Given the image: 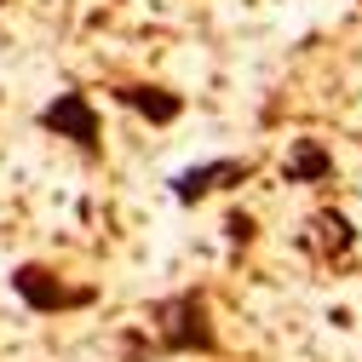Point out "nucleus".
<instances>
[{"instance_id":"4","label":"nucleus","mask_w":362,"mask_h":362,"mask_svg":"<svg viewBox=\"0 0 362 362\" xmlns=\"http://www.w3.org/2000/svg\"><path fill=\"white\" fill-rule=\"evenodd\" d=\"M247 173H253L247 156H218V161H196V167H185V173H173L167 185H173V202H178V207H196V202H207L213 190L242 185Z\"/></svg>"},{"instance_id":"5","label":"nucleus","mask_w":362,"mask_h":362,"mask_svg":"<svg viewBox=\"0 0 362 362\" xmlns=\"http://www.w3.org/2000/svg\"><path fill=\"white\" fill-rule=\"evenodd\" d=\"M305 247H310L316 259H345V253L356 247V230H351V218H345V213H334V207L310 213V224H305Z\"/></svg>"},{"instance_id":"8","label":"nucleus","mask_w":362,"mask_h":362,"mask_svg":"<svg viewBox=\"0 0 362 362\" xmlns=\"http://www.w3.org/2000/svg\"><path fill=\"white\" fill-rule=\"evenodd\" d=\"M224 236L247 247V242H253V218H247V213H230V218H224Z\"/></svg>"},{"instance_id":"7","label":"nucleus","mask_w":362,"mask_h":362,"mask_svg":"<svg viewBox=\"0 0 362 362\" xmlns=\"http://www.w3.org/2000/svg\"><path fill=\"white\" fill-rule=\"evenodd\" d=\"M282 178L288 185H322V178H334V150L322 139H293V150L282 161Z\"/></svg>"},{"instance_id":"3","label":"nucleus","mask_w":362,"mask_h":362,"mask_svg":"<svg viewBox=\"0 0 362 362\" xmlns=\"http://www.w3.org/2000/svg\"><path fill=\"white\" fill-rule=\"evenodd\" d=\"M12 293H18L29 310H40V316L81 310V305H93V299H98L93 288H69L58 270H47V264H18V270H12Z\"/></svg>"},{"instance_id":"1","label":"nucleus","mask_w":362,"mask_h":362,"mask_svg":"<svg viewBox=\"0 0 362 362\" xmlns=\"http://www.w3.org/2000/svg\"><path fill=\"white\" fill-rule=\"evenodd\" d=\"M156 339L167 356H213L218 351V334H213V310H207V293L202 288H185V293H167L156 299Z\"/></svg>"},{"instance_id":"2","label":"nucleus","mask_w":362,"mask_h":362,"mask_svg":"<svg viewBox=\"0 0 362 362\" xmlns=\"http://www.w3.org/2000/svg\"><path fill=\"white\" fill-rule=\"evenodd\" d=\"M35 127H40V132H58V139H69V144L86 150V156H98V110H93L86 93H75V86L40 104V110H35Z\"/></svg>"},{"instance_id":"6","label":"nucleus","mask_w":362,"mask_h":362,"mask_svg":"<svg viewBox=\"0 0 362 362\" xmlns=\"http://www.w3.org/2000/svg\"><path fill=\"white\" fill-rule=\"evenodd\" d=\"M115 104L132 110V115H144L150 127H167V121L185 115V98L167 93V86H115Z\"/></svg>"}]
</instances>
